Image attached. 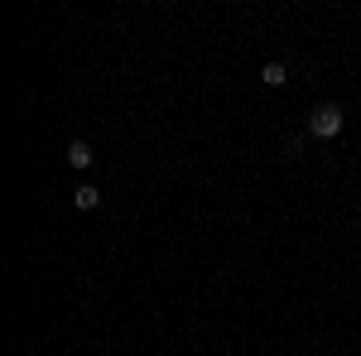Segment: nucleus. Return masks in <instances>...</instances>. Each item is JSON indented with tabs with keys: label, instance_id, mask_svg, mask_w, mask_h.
Here are the masks:
<instances>
[{
	"label": "nucleus",
	"instance_id": "f257e3e1",
	"mask_svg": "<svg viewBox=\"0 0 361 356\" xmlns=\"http://www.w3.org/2000/svg\"><path fill=\"white\" fill-rule=\"evenodd\" d=\"M342 121H347V116H342L337 102H323V106L308 111V130H313L318 140H337V135H342Z\"/></svg>",
	"mask_w": 361,
	"mask_h": 356
},
{
	"label": "nucleus",
	"instance_id": "7ed1b4c3",
	"mask_svg": "<svg viewBox=\"0 0 361 356\" xmlns=\"http://www.w3.org/2000/svg\"><path fill=\"white\" fill-rule=\"evenodd\" d=\"M73 202H78L82 212H97V207H102V188H97V183H82V188L73 192Z\"/></svg>",
	"mask_w": 361,
	"mask_h": 356
},
{
	"label": "nucleus",
	"instance_id": "f03ea898",
	"mask_svg": "<svg viewBox=\"0 0 361 356\" xmlns=\"http://www.w3.org/2000/svg\"><path fill=\"white\" fill-rule=\"evenodd\" d=\"M92 159H97V154H92L87 140H73V145H68V164L73 168H92Z\"/></svg>",
	"mask_w": 361,
	"mask_h": 356
},
{
	"label": "nucleus",
	"instance_id": "20e7f679",
	"mask_svg": "<svg viewBox=\"0 0 361 356\" xmlns=\"http://www.w3.org/2000/svg\"><path fill=\"white\" fill-rule=\"evenodd\" d=\"M260 82L265 87H284L289 82V68H284V63H265V68H260Z\"/></svg>",
	"mask_w": 361,
	"mask_h": 356
}]
</instances>
